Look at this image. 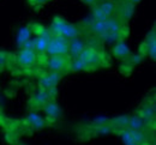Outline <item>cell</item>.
<instances>
[{
	"instance_id": "6da1fadb",
	"label": "cell",
	"mask_w": 156,
	"mask_h": 145,
	"mask_svg": "<svg viewBox=\"0 0 156 145\" xmlns=\"http://www.w3.org/2000/svg\"><path fill=\"white\" fill-rule=\"evenodd\" d=\"M49 31L52 35H60L67 40L79 36V29L77 26L65 22L61 18H55L53 21L51 28H49Z\"/></svg>"
},
{
	"instance_id": "7a4b0ae2",
	"label": "cell",
	"mask_w": 156,
	"mask_h": 145,
	"mask_svg": "<svg viewBox=\"0 0 156 145\" xmlns=\"http://www.w3.org/2000/svg\"><path fill=\"white\" fill-rule=\"evenodd\" d=\"M49 57L54 55H66L69 53V40L60 35H53L48 42L46 52Z\"/></svg>"
},
{
	"instance_id": "3957f363",
	"label": "cell",
	"mask_w": 156,
	"mask_h": 145,
	"mask_svg": "<svg viewBox=\"0 0 156 145\" xmlns=\"http://www.w3.org/2000/svg\"><path fill=\"white\" fill-rule=\"evenodd\" d=\"M78 58L82 59L83 61L85 62L89 68H90V67H96V66H98V65L101 64V61H102L101 55L98 54L93 47H85V48L82 50V53L78 55Z\"/></svg>"
},
{
	"instance_id": "277c9868",
	"label": "cell",
	"mask_w": 156,
	"mask_h": 145,
	"mask_svg": "<svg viewBox=\"0 0 156 145\" xmlns=\"http://www.w3.org/2000/svg\"><path fill=\"white\" fill-rule=\"evenodd\" d=\"M52 34L49 30H46V29H42L40 31L39 36L34 39V44H35V52L36 53H44L46 49H47V46H48V42L51 41L52 39Z\"/></svg>"
},
{
	"instance_id": "5b68a950",
	"label": "cell",
	"mask_w": 156,
	"mask_h": 145,
	"mask_svg": "<svg viewBox=\"0 0 156 145\" xmlns=\"http://www.w3.org/2000/svg\"><path fill=\"white\" fill-rule=\"evenodd\" d=\"M43 112L47 115V119L51 121H55L61 114L60 107L54 100H49L48 102L43 104Z\"/></svg>"
},
{
	"instance_id": "8992f818",
	"label": "cell",
	"mask_w": 156,
	"mask_h": 145,
	"mask_svg": "<svg viewBox=\"0 0 156 145\" xmlns=\"http://www.w3.org/2000/svg\"><path fill=\"white\" fill-rule=\"evenodd\" d=\"M85 47H87L85 42L79 36L75 37V39H70L69 40V54H70V57H72L73 59L78 58V55L82 53V50Z\"/></svg>"
},
{
	"instance_id": "52a82bcc",
	"label": "cell",
	"mask_w": 156,
	"mask_h": 145,
	"mask_svg": "<svg viewBox=\"0 0 156 145\" xmlns=\"http://www.w3.org/2000/svg\"><path fill=\"white\" fill-rule=\"evenodd\" d=\"M66 66H67V64H66V58H65V55L49 57L48 60H47V67L49 68V71L60 72V71H62Z\"/></svg>"
},
{
	"instance_id": "ba28073f",
	"label": "cell",
	"mask_w": 156,
	"mask_h": 145,
	"mask_svg": "<svg viewBox=\"0 0 156 145\" xmlns=\"http://www.w3.org/2000/svg\"><path fill=\"white\" fill-rule=\"evenodd\" d=\"M37 54L35 50H28V49H20L18 54V62L20 66H31L36 61Z\"/></svg>"
},
{
	"instance_id": "9c48e42d",
	"label": "cell",
	"mask_w": 156,
	"mask_h": 145,
	"mask_svg": "<svg viewBox=\"0 0 156 145\" xmlns=\"http://www.w3.org/2000/svg\"><path fill=\"white\" fill-rule=\"evenodd\" d=\"M27 121L30 124L33 129H35V131H40L47 126V121L36 112H30L27 116Z\"/></svg>"
},
{
	"instance_id": "30bf717a",
	"label": "cell",
	"mask_w": 156,
	"mask_h": 145,
	"mask_svg": "<svg viewBox=\"0 0 156 145\" xmlns=\"http://www.w3.org/2000/svg\"><path fill=\"white\" fill-rule=\"evenodd\" d=\"M113 55L118 59H125L130 55V48L129 46L122 41H119L113 47Z\"/></svg>"
},
{
	"instance_id": "8fae6325",
	"label": "cell",
	"mask_w": 156,
	"mask_h": 145,
	"mask_svg": "<svg viewBox=\"0 0 156 145\" xmlns=\"http://www.w3.org/2000/svg\"><path fill=\"white\" fill-rule=\"evenodd\" d=\"M155 107L153 105V104H147V105H144V107H142V109H140V112H139V116L148 124V123H151V121H154V119H155Z\"/></svg>"
},
{
	"instance_id": "7c38bea8",
	"label": "cell",
	"mask_w": 156,
	"mask_h": 145,
	"mask_svg": "<svg viewBox=\"0 0 156 145\" xmlns=\"http://www.w3.org/2000/svg\"><path fill=\"white\" fill-rule=\"evenodd\" d=\"M148 125L147 123L138 115V114H135V115H131L129 118V124H127V128L130 129H138V131H144L145 127Z\"/></svg>"
},
{
	"instance_id": "4fadbf2b",
	"label": "cell",
	"mask_w": 156,
	"mask_h": 145,
	"mask_svg": "<svg viewBox=\"0 0 156 145\" xmlns=\"http://www.w3.org/2000/svg\"><path fill=\"white\" fill-rule=\"evenodd\" d=\"M49 100H52V97L49 96L48 90L42 89V88H40L39 90L35 92V95L33 96V101L36 104H39V105H43L46 102H48Z\"/></svg>"
},
{
	"instance_id": "5bb4252c",
	"label": "cell",
	"mask_w": 156,
	"mask_h": 145,
	"mask_svg": "<svg viewBox=\"0 0 156 145\" xmlns=\"http://www.w3.org/2000/svg\"><path fill=\"white\" fill-rule=\"evenodd\" d=\"M98 6L107 17H111V16L115 12V10H117V5H115V2L112 1V0H103V1H101V2L98 4Z\"/></svg>"
},
{
	"instance_id": "9a60e30c",
	"label": "cell",
	"mask_w": 156,
	"mask_h": 145,
	"mask_svg": "<svg viewBox=\"0 0 156 145\" xmlns=\"http://www.w3.org/2000/svg\"><path fill=\"white\" fill-rule=\"evenodd\" d=\"M29 39H31V29L30 26H22L18 33H17V37H16V41H17V46L22 47L23 43L25 41H28Z\"/></svg>"
},
{
	"instance_id": "2e32d148",
	"label": "cell",
	"mask_w": 156,
	"mask_h": 145,
	"mask_svg": "<svg viewBox=\"0 0 156 145\" xmlns=\"http://www.w3.org/2000/svg\"><path fill=\"white\" fill-rule=\"evenodd\" d=\"M129 118H130V115H126V114L118 115V116L109 120V125L113 128H117V129H119V128H126L127 124H129Z\"/></svg>"
},
{
	"instance_id": "e0dca14e",
	"label": "cell",
	"mask_w": 156,
	"mask_h": 145,
	"mask_svg": "<svg viewBox=\"0 0 156 145\" xmlns=\"http://www.w3.org/2000/svg\"><path fill=\"white\" fill-rule=\"evenodd\" d=\"M100 39H101L103 42H106V43L112 44V43H117V42L121 41L122 35H121V33H112V31H106L103 35H101V36H100Z\"/></svg>"
},
{
	"instance_id": "ac0fdd59",
	"label": "cell",
	"mask_w": 156,
	"mask_h": 145,
	"mask_svg": "<svg viewBox=\"0 0 156 145\" xmlns=\"http://www.w3.org/2000/svg\"><path fill=\"white\" fill-rule=\"evenodd\" d=\"M117 133L119 134V137L121 138L122 143L125 145H138L136 142L133 140V138L131 137L130 131H129L127 127H126V128H119V129H117Z\"/></svg>"
},
{
	"instance_id": "d6986e66",
	"label": "cell",
	"mask_w": 156,
	"mask_h": 145,
	"mask_svg": "<svg viewBox=\"0 0 156 145\" xmlns=\"http://www.w3.org/2000/svg\"><path fill=\"white\" fill-rule=\"evenodd\" d=\"M93 127L94 128L91 129V133H94V136H108L109 133L114 131V128L109 124L98 125V126H93Z\"/></svg>"
},
{
	"instance_id": "ffe728a7",
	"label": "cell",
	"mask_w": 156,
	"mask_h": 145,
	"mask_svg": "<svg viewBox=\"0 0 156 145\" xmlns=\"http://www.w3.org/2000/svg\"><path fill=\"white\" fill-rule=\"evenodd\" d=\"M106 26H107V31H112V33H121V24L118 21L115 17H108L106 19Z\"/></svg>"
},
{
	"instance_id": "44dd1931",
	"label": "cell",
	"mask_w": 156,
	"mask_h": 145,
	"mask_svg": "<svg viewBox=\"0 0 156 145\" xmlns=\"http://www.w3.org/2000/svg\"><path fill=\"white\" fill-rule=\"evenodd\" d=\"M89 30L94 34H96L98 36L103 35L106 31H107V26H106V22L102 21H95L90 26H89Z\"/></svg>"
},
{
	"instance_id": "7402d4cb",
	"label": "cell",
	"mask_w": 156,
	"mask_h": 145,
	"mask_svg": "<svg viewBox=\"0 0 156 145\" xmlns=\"http://www.w3.org/2000/svg\"><path fill=\"white\" fill-rule=\"evenodd\" d=\"M130 134L133 138V140L136 142L138 145H144L147 143V134L144 131H138V129H130Z\"/></svg>"
},
{
	"instance_id": "603a6c76",
	"label": "cell",
	"mask_w": 156,
	"mask_h": 145,
	"mask_svg": "<svg viewBox=\"0 0 156 145\" xmlns=\"http://www.w3.org/2000/svg\"><path fill=\"white\" fill-rule=\"evenodd\" d=\"M70 70H71L72 72H80V71H87V70H89V67H88V65L83 61L82 59L76 58L70 64Z\"/></svg>"
},
{
	"instance_id": "cb8c5ba5",
	"label": "cell",
	"mask_w": 156,
	"mask_h": 145,
	"mask_svg": "<svg viewBox=\"0 0 156 145\" xmlns=\"http://www.w3.org/2000/svg\"><path fill=\"white\" fill-rule=\"evenodd\" d=\"M133 12H135V5L131 4L130 1L125 4V6L122 7V11H121V17L124 18V21H129L131 19V17L133 16Z\"/></svg>"
},
{
	"instance_id": "d4e9b609",
	"label": "cell",
	"mask_w": 156,
	"mask_h": 145,
	"mask_svg": "<svg viewBox=\"0 0 156 145\" xmlns=\"http://www.w3.org/2000/svg\"><path fill=\"white\" fill-rule=\"evenodd\" d=\"M145 46V53L149 58H151L153 60H155L156 58V40L154 41H150V42H147L144 43Z\"/></svg>"
},
{
	"instance_id": "484cf974",
	"label": "cell",
	"mask_w": 156,
	"mask_h": 145,
	"mask_svg": "<svg viewBox=\"0 0 156 145\" xmlns=\"http://www.w3.org/2000/svg\"><path fill=\"white\" fill-rule=\"evenodd\" d=\"M93 18L95 19V21H102L105 22L108 17L100 10V7H98V5H94V7H93Z\"/></svg>"
},
{
	"instance_id": "4316f807",
	"label": "cell",
	"mask_w": 156,
	"mask_h": 145,
	"mask_svg": "<svg viewBox=\"0 0 156 145\" xmlns=\"http://www.w3.org/2000/svg\"><path fill=\"white\" fill-rule=\"evenodd\" d=\"M39 85H40V88L46 89V90H48L49 88H52V86H53V84H52V82H51L49 77L47 76V73L42 74V76L39 78Z\"/></svg>"
},
{
	"instance_id": "83f0119b",
	"label": "cell",
	"mask_w": 156,
	"mask_h": 145,
	"mask_svg": "<svg viewBox=\"0 0 156 145\" xmlns=\"http://www.w3.org/2000/svg\"><path fill=\"white\" fill-rule=\"evenodd\" d=\"M47 76L49 77L51 82L53 84V86H57L59 84V82L61 81V73L60 72H55V71H49L47 73Z\"/></svg>"
},
{
	"instance_id": "f1b7e54d",
	"label": "cell",
	"mask_w": 156,
	"mask_h": 145,
	"mask_svg": "<svg viewBox=\"0 0 156 145\" xmlns=\"http://www.w3.org/2000/svg\"><path fill=\"white\" fill-rule=\"evenodd\" d=\"M109 120H111V118H108V116H106V115H98L96 118L93 119L91 124H93V126L106 125V124H109Z\"/></svg>"
},
{
	"instance_id": "f546056e",
	"label": "cell",
	"mask_w": 156,
	"mask_h": 145,
	"mask_svg": "<svg viewBox=\"0 0 156 145\" xmlns=\"http://www.w3.org/2000/svg\"><path fill=\"white\" fill-rule=\"evenodd\" d=\"M143 59H144V55L140 54V53H137V54H133V55L130 57V64L135 66V65L140 64V62L143 61Z\"/></svg>"
},
{
	"instance_id": "4dcf8cb0",
	"label": "cell",
	"mask_w": 156,
	"mask_h": 145,
	"mask_svg": "<svg viewBox=\"0 0 156 145\" xmlns=\"http://www.w3.org/2000/svg\"><path fill=\"white\" fill-rule=\"evenodd\" d=\"M22 49H28V50H35V44H34V39H29L28 41L23 43V46L20 47Z\"/></svg>"
},
{
	"instance_id": "1f68e13d",
	"label": "cell",
	"mask_w": 156,
	"mask_h": 145,
	"mask_svg": "<svg viewBox=\"0 0 156 145\" xmlns=\"http://www.w3.org/2000/svg\"><path fill=\"white\" fill-rule=\"evenodd\" d=\"M95 22V19L93 18V16H89V17H87L85 19H83V22H82V25H84V26H87V28H89L93 23Z\"/></svg>"
},
{
	"instance_id": "d6a6232c",
	"label": "cell",
	"mask_w": 156,
	"mask_h": 145,
	"mask_svg": "<svg viewBox=\"0 0 156 145\" xmlns=\"http://www.w3.org/2000/svg\"><path fill=\"white\" fill-rule=\"evenodd\" d=\"M6 61H7V55L0 50V67H2L6 64Z\"/></svg>"
},
{
	"instance_id": "836d02e7",
	"label": "cell",
	"mask_w": 156,
	"mask_h": 145,
	"mask_svg": "<svg viewBox=\"0 0 156 145\" xmlns=\"http://www.w3.org/2000/svg\"><path fill=\"white\" fill-rule=\"evenodd\" d=\"M83 1H84L85 4H88V5H95L98 0H83Z\"/></svg>"
},
{
	"instance_id": "e575fe53",
	"label": "cell",
	"mask_w": 156,
	"mask_h": 145,
	"mask_svg": "<svg viewBox=\"0 0 156 145\" xmlns=\"http://www.w3.org/2000/svg\"><path fill=\"white\" fill-rule=\"evenodd\" d=\"M129 1H130L131 4H133V5H136V4H138L140 0H129Z\"/></svg>"
},
{
	"instance_id": "d590c367",
	"label": "cell",
	"mask_w": 156,
	"mask_h": 145,
	"mask_svg": "<svg viewBox=\"0 0 156 145\" xmlns=\"http://www.w3.org/2000/svg\"><path fill=\"white\" fill-rule=\"evenodd\" d=\"M36 2H39V4H43V2H46L47 0H35Z\"/></svg>"
},
{
	"instance_id": "8d00e7d4",
	"label": "cell",
	"mask_w": 156,
	"mask_h": 145,
	"mask_svg": "<svg viewBox=\"0 0 156 145\" xmlns=\"http://www.w3.org/2000/svg\"><path fill=\"white\" fill-rule=\"evenodd\" d=\"M18 145H25V144H23V143H20V144H18Z\"/></svg>"
},
{
	"instance_id": "74e56055",
	"label": "cell",
	"mask_w": 156,
	"mask_h": 145,
	"mask_svg": "<svg viewBox=\"0 0 156 145\" xmlns=\"http://www.w3.org/2000/svg\"><path fill=\"white\" fill-rule=\"evenodd\" d=\"M100 1H102V0H100Z\"/></svg>"
}]
</instances>
